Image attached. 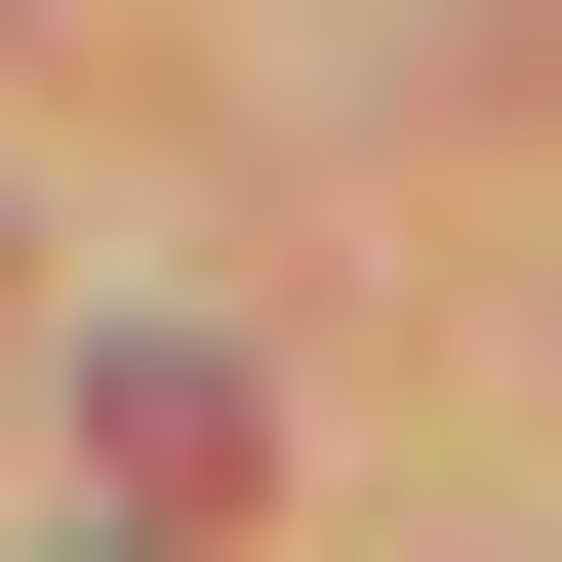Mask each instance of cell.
<instances>
[{"label":"cell","instance_id":"6da1fadb","mask_svg":"<svg viewBox=\"0 0 562 562\" xmlns=\"http://www.w3.org/2000/svg\"><path fill=\"white\" fill-rule=\"evenodd\" d=\"M81 442H121V522H241V442H281V402L201 362V322H121V362H81Z\"/></svg>","mask_w":562,"mask_h":562}]
</instances>
